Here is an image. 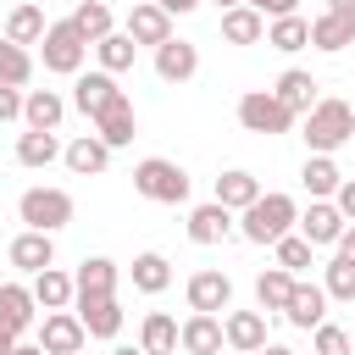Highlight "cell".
Here are the masks:
<instances>
[{
	"instance_id": "cell-10",
	"label": "cell",
	"mask_w": 355,
	"mask_h": 355,
	"mask_svg": "<svg viewBox=\"0 0 355 355\" xmlns=\"http://www.w3.org/2000/svg\"><path fill=\"white\" fill-rule=\"evenodd\" d=\"M72 100L61 89H22V128H39V133H61Z\"/></svg>"
},
{
	"instance_id": "cell-47",
	"label": "cell",
	"mask_w": 355,
	"mask_h": 355,
	"mask_svg": "<svg viewBox=\"0 0 355 355\" xmlns=\"http://www.w3.org/2000/svg\"><path fill=\"white\" fill-rule=\"evenodd\" d=\"M327 11L333 17H355V0H327Z\"/></svg>"
},
{
	"instance_id": "cell-29",
	"label": "cell",
	"mask_w": 355,
	"mask_h": 355,
	"mask_svg": "<svg viewBox=\"0 0 355 355\" xmlns=\"http://www.w3.org/2000/svg\"><path fill=\"white\" fill-rule=\"evenodd\" d=\"M255 194H261V178H255V172H244V166H227V172L216 178V194H211V200H216V205H227V211L239 216Z\"/></svg>"
},
{
	"instance_id": "cell-7",
	"label": "cell",
	"mask_w": 355,
	"mask_h": 355,
	"mask_svg": "<svg viewBox=\"0 0 355 355\" xmlns=\"http://www.w3.org/2000/svg\"><path fill=\"white\" fill-rule=\"evenodd\" d=\"M116 100H128V89H122L111 72H100V67H94V72H78V78H72V111H83L89 122H94V116H105Z\"/></svg>"
},
{
	"instance_id": "cell-3",
	"label": "cell",
	"mask_w": 355,
	"mask_h": 355,
	"mask_svg": "<svg viewBox=\"0 0 355 355\" xmlns=\"http://www.w3.org/2000/svg\"><path fill=\"white\" fill-rule=\"evenodd\" d=\"M72 216H78V205H72V194L55 189V183H33V189H22V200H17V222H22V227H39V233H61V227H72Z\"/></svg>"
},
{
	"instance_id": "cell-40",
	"label": "cell",
	"mask_w": 355,
	"mask_h": 355,
	"mask_svg": "<svg viewBox=\"0 0 355 355\" xmlns=\"http://www.w3.org/2000/svg\"><path fill=\"white\" fill-rule=\"evenodd\" d=\"M28 78H33V55H28V44H11V39L0 33V83L28 89Z\"/></svg>"
},
{
	"instance_id": "cell-42",
	"label": "cell",
	"mask_w": 355,
	"mask_h": 355,
	"mask_svg": "<svg viewBox=\"0 0 355 355\" xmlns=\"http://www.w3.org/2000/svg\"><path fill=\"white\" fill-rule=\"evenodd\" d=\"M0 122H22V89L0 83Z\"/></svg>"
},
{
	"instance_id": "cell-49",
	"label": "cell",
	"mask_w": 355,
	"mask_h": 355,
	"mask_svg": "<svg viewBox=\"0 0 355 355\" xmlns=\"http://www.w3.org/2000/svg\"><path fill=\"white\" fill-rule=\"evenodd\" d=\"M11 349H17V333H6V327H0V355H11Z\"/></svg>"
},
{
	"instance_id": "cell-23",
	"label": "cell",
	"mask_w": 355,
	"mask_h": 355,
	"mask_svg": "<svg viewBox=\"0 0 355 355\" xmlns=\"http://www.w3.org/2000/svg\"><path fill=\"white\" fill-rule=\"evenodd\" d=\"M272 94H277V100H283V105H288L294 116H305V111H311V105L322 100V83H316V78H311L305 67H288V72H283V78L272 83Z\"/></svg>"
},
{
	"instance_id": "cell-45",
	"label": "cell",
	"mask_w": 355,
	"mask_h": 355,
	"mask_svg": "<svg viewBox=\"0 0 355 355\" xmlns=\"http://www.w3.org/2000/svg\"><path fill=\"white\" fill-rule=\"evenodd\" d=\"M155 6H161L166 17H189V11H200L205 0H155Z\"/></svg>"
},
{
	"instance_id": "cell-48",
	"label": "cell",
	"mask_w": 355,
	"mask_h": 355,
	"mask_svg": "<svg viewBox=\"0 0 355 355\" xmlns=\"http://www.w3.org/2000/svg\"><path fill=\"white\" fill-rule=\"evenodd\" d=\"M255 355H294V349H288V344H272V338H266V344H261Z\"/></svg>"
},
{
	"instance_id": "cell-5",
	"label": "cell",
	"mask_w": 355,
	"mask_h": 355,
	"mask_svg": "<svg viewBox=\"0 0 355 355\" xmlns=\"http://www.w3.org/2000/svg\"><path fill=\"white\" fill-rule=\"evenodd\" d=\"M39 61H44V72H55V78H78V72H83V61H89V39L72 28V17H61V22L44 28V39H39Z\"/></svg>"
},
{
	"instance_id": "cell-18",
	"label": "cell",
	"mask_w": 355,
	"mask_h": 355,
	"mask_svg": "<svg viewBox=\"0 0 355 355\" xmlns=\"http://www.w3.org/2000/svg\"><path fill=\"white\" fill-rule=\"evenodd\" d=\"M72 311H78V322H83V333L89 338H116L122 333V305H116V294H89V300H72Z\"/></svg>"
},
{
	"instance_id": "cell-32",
	"label": "cell",
	"mask_w": 355,
	"mask_h": 355,
	"mask_svg": "<svg viewBox=\"0 0 355 355\" xmlns=\"http://www.w3.org/2000/svg\"><path fill=\"white\" fill-rule=\"evenodd\" d=\"M44 28H50V17L39 11V0H22V6L6 11V39H11V44H39Z\"/></svg>"
},
{
	"instance_id": "cell-15",
	"label": "cell",
	"mask_w": 355,
	"mask_h": 355,
	"mask_svg": "<svg viewBox=\"0 0 355 355\" xmlns=\"http://www.w3.org/2000/svg\"><path fill=\"white\" fill-rule=\"evenodd\" d=\"M183 227H189V239H194V244H205V250H211V244H227V239L239 233V216H233L227 205L205 200V205H194V211H189V222H183Z\"/></svg>"
},
{
	"instance_id": "cell-37",
	"label": "cell",
	"mask_w": 355,
	"mask_h": 355,
	"mask_svg": "<svg viewBox=\"0 0 355 355\" xmlns=\"http://www.w3.org/2000/svg\"><path fill=\"white\" fill-rule=\"evenodd\" d=\"M272 261H277L283 272H294V277H305V272L316 266V250H311V239H300V233H283V239L272 244Z\"/></svg>"
},
{
	"instance_id": "cell-41",
	"label": "cell",
	"mask_w": 355,
	"mask_h": 355,
	"mask_svg": "<svg viewBox=\"0 0 355 355\" xmlns=\"http://www.w3.org/2000/svg\"><path fill=\"white\" fill-rule=\"evenodd\" d=\"M349 349H355V338L338 322H316L311 327V355H349Z\"/></svg>"
},
{
	"instance_id": "cell-51",
	"label": "cell",
	"mask_w": 355,
	"mask_h": 355,
	"mask_svg": "<svg viewBox=\"0 0 355 355\" xmlns=\"http://www.w3.org/2000/svg\"><path fill=\"white\" fill-rule=\"evenodd\" d=\"M111 355H144V349H139V344H116Z\"/></svg>"
},
{
	"instance_id": "cell-54",
	"label": "cell",
	"mask_w": 355,
	"mask_h": 355,
	"mask_svg": "<svg viewBox=\"0 0 355 355\" xmlns=\"http://www.w3.org/2000/svg\"><path fill=\"white\" fill-rule=\"evenodd\" d=\"M349 111H355V100H349Z\"/></svg>"
},
{
	"instance_id": "cell-39",
	"label": "cell",
	"mask_w": 355,
	"mask_h": 355,
	"mask_svg": "<svg viewBox=\"0 0 355 355\" xmlns=\"http://www.w3.org/2000/svg\"><path fill=\"white\" fill-rule=\"evenodd\" d=\"M322 288H327V300L355 305V261H344V255L333 250V261L322 266Z\"/></svg>"
},
{
	"instance_id": "cell-4",
	"label": "cell",
	"mask_w": 355,
	"mask_h": 355,
	"mask_svg": "<svg viewBox=\"0 0 355 355\" xmlns=\"http://www.w3.org/2000/svg\"><path fill=\"white\" fill-rule=\"evenodd\" d=\"M133 194L150 200V205H183L189 200V172L166 155H144L133 166Z\"/></svg>"
},
{
	"instance_id": "cell-26",
	"label": "cell",
	"mask_w": 355,
	"mask_h": 355,
	"mask_svg": "<svg viewBox=\"0 0 355 355\" xmlns=\"http://www.w3.org/2000/svg\"><path fill=\"white\" fill-rule=\"evenodd\" d=\"M349 44H355V17H333V11L311 17V50L338 55V50H349Z\"/></svg>"
},
{
	"instance_id": "cell-31",
	"label": "cell",
	"mask_w": 355,
	"mask_h": 355,
	"mask_svg": "<svg viewBox=\"0 0 355 355\" xmlns=\"http://www.w3.org/2000/svg\"><path fill=\"white\" fill-rule=\"evenodd\" d=\"M288 294H294V272H283V266L272 261V266L255 277V311H266V316H283Z\"/></svg>"
},
{
	"instance_id": "cell-14",
	"label": "cell",
	"mask_w": 355,
	"mask_h": 355,
	"mask_svg": "<svg viewBox=\"0 0 355 355\" xmlns=\"http://www.w3.org/2000/svg\"><path fill=\"white\" fill-rule=\"evenodd\" d=\"M122 33H128L133 44H150V50H155V44L172 39V17H166L155 0H133L128 17H122Z\"/></svg>"
},
{
	"instance_id": "cell-1",
	"label": "cell",
	"mask_w": 355,
	"mask_h": 355,
	"mask_svg": "<svg viewBox=\"0 0 355 355\" xmlns=\"http://www.w3.org/2000/svg\"><path fill=\"white\" fill-rule=\"evenodd\" d=\"M294 222H300V200L294 194H283V189H261L244 211H239V239L244 244H277L283 233H294Z\"/></svg>"
},
{
	"instance_id": "cell-50",
	"label": "cell",
	"mask_w": 355,
	"mask_h": 355,
	"mask_svg": "<svg viewBox=\"0 0 355 355\" xmlns=\"http://www.w3.org/2000/svg\"><path fill=\"white\" fill-rule=\"evenodd\" d=\"M11 355H44V349H39V344H22V338H17V349H11Z\"/></svg>"
},
{
	"instance_id": "cell-28",
	"label": "cell",
	"mask_w": 355,
	"mask_h": 355,
	"mask_svg": "<svg viewBox=\"0 0 355 355\" xmlns=\"http://www.w3.org/2000/svg\"><path fill=\"white\" fill-rule=\"evenodd\" d=\"M89 50H94V67H100V72H111V78H122V72L133 67V55H139V44H133L122 28H111V33H105V39H94Z\"/></svg>"
},
{
	"instance_id": "cell-36",
	"label": "cell",
	"mask_w": 355,
	"mask_h": 355,
	"mask_svg": "<svg viewBox=\"0 0 355 355\" xmlns=\"http://www.w3.org/2000/svg\"><path fill=\"white\" fill-rule=\"evenodd\" d=\"M139 349H144V355H178V316L150 311V316L139 322Z\"/></svg>"
},
{
	"instance_id": "cell-30",
	"label": "cell",
	"mask_w": 355,
	"mask_h": 355,
	"mask_svg": "<svg viewBox=\"0 0 355 355\" xmlns=\"http://www.w3.org/2000/svg\"><path fill=\"white\" fill-rule=\"evenodd\" d=\"M128 277H133L139 294H166V288H172V261H166L161 250H144V255H133Z\"/></svg>"
},
{
	"instance_id": "cell-11",
	"label": "cell",
	"mask_w": 355,
	"mask_h": 355,
	"mask_svg": "<svg viewBox=\"0 0 355 355\" xmlns=\"http://www.w3.org/2000/svg\"><path fill=\"white\" fill-rule=\"evenodd\" d=\"M111 144L100 139V133H78L72 144H61V166L72 172V178H100V172H111Z\"/></svg>"
},
{
	"instance_id": "cell-12",
	"label": "cell",
	"mask_w": 355,
	"mask_h": 355,
	"mask_svg": "<svg viewBox=\"0 0 355 355\" xmlns=\"http://www.w3.org/2000/svg\"><path fill=\"white\" fill-rule=\"evenodd\" d=\"M294 233H300V239H311V250H333V244H338V233H344V211H338L333 200H311V205L300 211Z\"/></svg>"
},
{
	"instance_id": "cell-52",
	"label": "cell",
	"mask_w": 355,
	"mask_h": 355,
	"mask_svg": "<svg viewBox=\"0 0 355 355\" xmlns=\"http://www.w3.org/2000/svg\"><path fill=\"white\" fill-rule=\"evenodd\" d=\"M211 6H222V11H227V6H239V0H211Z\"/></svg>"
},
{
	"instance_id": "cell-44",
	"label": "cell",
	"mask_w": 355,
	"mask_h": 355,
	"mask_svg": "<svg viewBox=\"0 0 355 355\" xmlns=\"http://www.w3.org/2000/svg\"><path fill=\"white\" fill-rule=\"evenodd\" d=\"M244 6H255L266 22H272V17H288V11H300V0H244Z\"/></svg>"
},
{
	"instance_id": "cell-46",
	"label": "cell",
	"mask_w": 355,
	"mask_h": 355,
	"mask_svg": "<svg viewBox=\"0 0 355 355\" xmlns=\"http://www.w3.org/2000/svg\"><path fill=\"white\" fill-rule=\"evenodd\" d=\"M344 261H355V222H344V233H338V244H333Z\"/></svg>"
},
{
	"instance_id": "cell-55",
	"label": "cell",
	"mask_w": 355,
	"mask_h": 355,
	"mask_svg": "<svg viewBox=\"0 0 355 355\" xmlns=\"http://www.w3.org/2000/svg\"><path fill=\"white\" fill-rule=\"evenodd\" d=\"M349 355H355V349H349Z\"/></svg>"
},
{
	"instance_id": "cell-53",
	"label": "cell",
	"mask_w": 355,
	"mask_h": 355,
	"mask_svg": "<svg viewBox=\"0 0 355 355\" xmlns=\"http://www.w3.org/2000/svg\"><path fill=\"white\" fill-rule=\"evenodd\" d=\"M11 6H22V0H11Z\"/></svg>"
},
{
	"instance_id": "cell-27",
	"label": "cell",
	"mask_w": 355,
	"mask_h": 355,
	"mask_svg": "<svg viewBox=\"0 0 355 355\" xmlns=\"http://www.w3.org/2000/svg\"><path fill=\"white\" fill-rule=\"evenodd\" d=\"M222 39H227V44H261V39H266V17L239 0V6L222 11Z\"/></svg>"
},
{
	"instance_id": "cell-2",
	"label": "cell",
	"mask_w": 355,
	"mask_h": 355,
	"mask_svg": "<svg viewBox=\"0 0 355 355\" xmlns=\"http://www.w3.org/2000/svg\"><path fill=\"white\" fill-rule=\"evenodd\" d=\"M300 139H305V155H338V150L355 139V111H349V100L322 94V100L300 116Z\"/></svg>"
},
{
	"instance_id": "cell-43",
	"label": "cell",
	"mask_w": 355,
	"mask_h": 355,
	"mask_svg": "<svg viewBox=\"0 0 355 355\" xmlns=\"http://www.w3.org/2000/svg\"><path fill=\"white\" fill-rule=\"evenodd\" d=\"M333 205L344 211V222H355V178H344V183L333 189Z\"/></svg>"
},
{
	"instance_id": "cell-8",
	"label": "cell",
	"mask_w": 355,
	"mask_h": 355,
	"mask_svg": "<svg viewBox=\"0 0 355 355\" xmlns=\"http://www.w3.org/2000/svg\"><path fill=\"white\" fill-rule=\"evenodd\" d=\"M83 344H89V333H83L72 305L67 311H44V322H39V349L44 355H83Z\"/></svg>"
},
{
	"instance_id": "cell-34",
	"label": "cell",
	"mask_w": 355,
	"mask_h": 355,
	"mask_svg": "<svg viewBox=\"0 0 355 355\" xmlns=\"http://www.w3.org/2000/svg\"><path fill=\"white\" fill-rule=\"evenodd\" d=\"M94 133L111 144V150H128L133 133H139V116H133V100H116L105 116H94Z\"/></svg>"
},
{
	"instance_id": "cell-21",
	"label": "cell",
	"mask_w": 355,
	"mask_h": 355,
	"mask_svg": "<svg viewBox=\"0 0 355 355\" xmlns=\"http://www.w3.org/2000/svg\"><path fill=\"white\" fill-rule=\"evenodd\" d=\"M116 283H122V266L111 261V255H83L78 261V272H72V300H89V294H116Z\"/></svg>"
},
{
	"instance_id": "cell-6",
	"label": "cell",
	"mask_w": 355,
	"mask_h": 355,
	"mask_svg": "<svg viewBox=\"0 0 355 355\" xmlns=\"http://www.w3.org/2000/svg\"><path fill=\"white\" fill-rule=\"evenodd\" d=\"M294 111L272 94V89H244L239 94V128L244 133H261V139H277V133H294Z\"/></svg>"
},
{
	"instance_id": "cell-19",
	"label": "cell",
	"mask_w": 355,
	"mask_h": 355,
	"mask_svg": "<svg viewBox=\"0 0 355 355\" xmlns=\"http://www.w3.org/2000/svg\"><path fill=\"white\" fill-rule=\"evenodd\" d=\"M222 344L239 349V355H255L266 344V311H222Z\"/></svg>"
},
{
	"instance_id": "cell-38",
	"label": "cell",
	"mask_w": 355,
	"mask_h": 355,
	"mask_svg": "<svg viewBox=\"0 0 355 355\" xmlns=\"http://www.w3.org/2000/svg\"><path fill=\"white\" fill-rule=\"evenodd\" d=\"M72 28L94 44V39H105V33L116 28V17H111V6H105V0H78V6H72Z\"/></svg>"
},
{
	"instance_id": "cell-33",
	"label": "cell",
	"mask_w": 355,
	"mask_h": 355,
	"mask_svg": "<svg viewBox=\"0 0 355 355\" xmlns=\"http://www.w3.org/2000/svg\"><path fill=\"white\" fill-rule=\"evenodd\" d=\"M266 44H272V50H283V55H294V50H311V17H300V11H288V17H272V22H266Z\"/></svg>"
},
{
	"instance_id": "cell-25",
	"label": "cell",
	"mask_w": 355,
	"mask_h": 355,
	"mask_svg": "<svg viewBox=\"0 0 355 355\" xmlns=\"http://www.w3.org/2000/svg\"><path fill=\"white\" fill-rule=\"evenodd\" d=\"M28 288H33V305H39V311H67V305H72V294H78V288H72V272H61V266L33 272V283H28Z\"/></svg>"
},
{
	"instance_id": "cell-20",
	"label": "cell",
	"mask_w": 355,
	"mask_h": 355,
	"mask_svg": "<svg viewBox=\"0 0 355 355\" xmlns=\"http://www.w3.org/2000/svg\"><path fill=\"white\" fill-rule=\"evenodd\" d=\"M178 349H183V355H222V316L189 311V316L178 322Z\"/></svg>"
},
{
	"instance_id": "cell-17",
	"label": "cell",
	"mask_w": 355,
	"mask_h": 355,
	"mask_svg": "<svg viewBox=\"0 0 355 355\" xmlns=\"http://www.w3.org/2000/svg\"><path fill=\"white\" fill-rule=\"evenodd\" d=\"M150 55H155V78H161V83H189V78L200 72V44H189V39H178V33H172L166 44H155Z\"/></svg>"
},
{
	"instance_id": "cell-9",
	"label": "cell",
	"mask_w": 355,
	"mask_h": 355,
	"mask_svg": "<svg viewBox=\"0 0 355 355\" xmlns=\"http://www.w3.org/2000/svg\"><path fill=\"white\" fill-rule=\"evenodd\" d=\"M183 300H189V311H211V316H222V311L233 305V277L216 272V266H200V272L183 283Z\"/></svg>"
},
{
	"instance_id": "cell-16",
	"label": "cell",
	"mask_w": 355,
	"mask_h": 355,
	"mask_svg": "<svg viewBox=\"0 0 355 355\" xmlns=\"http://www.w3.org/2000/svg\"><path fill=\"white\" fill-rule=\"evenodd\" d=\"M6 261L17 266V272H44V266H55V233H39V227H22L11 244H6Z\"/></svg>"
},
{
	"instance_id": "cell-13",
	"label": "cell",
	"mask_w": 355,
	"mask_h": 355,
	"mask_svg": "<svg viewBox=\"0 0 355 355\" xmlns=\"http://www.w3.org/2000/svg\"><path fill=\"white\" fill-rule=\"evenodd\" d=\"M327 288L322 283H311V277H294V294H288V305H283V322L288 327H300V333H311L316 322H327Z\"/></svg>"
},
{
	"instance_id": "cell-22",
	"label": "cell",
	"mask_w": 355,
	"mask_h": 355,
	"mask_svg": "<svg viewBox=\"0 0 355 355\" xmlns=\"http://www.w3.org/2000/svg\"><path fill=\"white\" fill-rule=\"evenodd\" d=\"M0 327L6 333H28V327H39V305H33V288L28 283H0Z\"/></svg>"
},
{
	"instance_id": "cell-35",
	"label": "cell",
	"mask_w": 355,
	"mask_h": 355,
	"mask_svg": "<svg viewBox=\"0 0 355 355\" xmlns=\"http://www.w3.org/2000/svg\"><path fill=\"white\" fill-rule=\"evenodd\" d=\"M338 183H344V172H338L333 155H305V166H300V189H305L311 200H333Z\"/></svg>"
},
{
	"instance_id": "cell-24",
	"label": "cell",
	"mask_w": 355,
	"mask_h": 355,
	"mask_svg": "<svg viewBox=\"0 0 355 355\" xmlns=\"http://www.w3.org/2000/svg\"><path fill=\"white\" fill-rule=\"evenodd\" d=\"M55 161H61V139H55V133H39V128H22V133H17V166L44 172V166H55Z\"/></svg>"
}]
</instances>
